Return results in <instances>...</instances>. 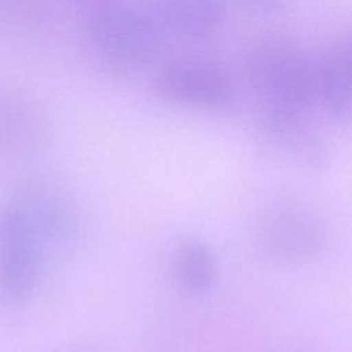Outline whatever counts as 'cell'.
<instances>
[{"label":"cell","instance_id":"cell-1","mask_svg":"<svg viewBox=\"0 0 352 352\" xmlns=\"http://www.w3.org/2000/svg\"><path fill=\"white\" fill-rule=\"evenodd\" d=\"M249 88L267 110L271 128L286 133L298 126L316 102V66L285 43L254 47L245 60Z\"/></svg>","mask_w":352,"mask_h":352},{"label":"cell","instance_id":"cell-10","mask_svg":"<svg viewBox=\"0 0 352 352\" xmlns=\"http://www.w3.org/2000/svg\"><path fill=\"white\" fill-rule=\"evenodd\" d=\"M224 1V0H223ZM249 11H271L279 8L286 0H227Z\"/></svg>","mask_w":352,"mask_h":352},{"label":"cell","instance_id":"cell-3","mask_svg":"<svg viewBox=\"0 0 352 352\" xmlns=\"http://www.w3.org/2000/svg\"><path fill=\"white\" fill-rule=\"evenodd\" d=\"M87 29L103 55L126 66L148 63L160 47V32L148 14L118 3L94 10Z\"/></svg>","mask_w":352,"mask_h":352},{"label":"cell","instance_id":"cell-6","mask_svg":"<svg viewBox=\"0 0 352 352\" xmlns=\"http://www.w3.org/2000/svg\"><path fill=\"white\" fill-rule=\"evenodd\" d=\"M264 246L287 261H305L315 257L323 246L319 221L305 209L294 205L272 208L260 224Z\"/></svg>","mask_w":352,"mask_h":352},{"label":"cell","instance_id":"cell-4","mask_svg":"<svg viewBox=\"0 0 352 352\" xmlns=\"http://www.w3.org/2000/svg\"><path fill=\"white\" fill-rule=\"evenodd\" d=\"M47 258L16 213L0 205V300L15 305L36 290Z\"/></svg>","mask_w":352,"mask_h":352},{"label":"cell","instance_id":"cell-9","mask_svg":"<svg viewBox=\"0 0 352 352\" xmlns=\"http://www.w3.org/2000/svg\"><path fill=\"white\" fill-rule=\"evenodd\" d=\"M170 272L177 287L192 297L208 294L217 276L214 257L199 241H184L173 249Z\"/></svg>","mask_w":352,"mask_h":352},{"label":"cell","instance_id":"cell-11","mask_svg":"<svg viewBox=\"0 0 352 352\" xmlns=\"http://www.w3.org/2000/svg\"><path fill=\"white\" fill-rule=\"evenodd\" d=\"M67 1H70L73 4H77V6H81V7L91 8V11L117 3V0H67Z\"/></svg>","mask_w":352,"mask_h":352},{"label":"cell","instance_id":"cell-5","mask_svg":"<svg viewBox=\"0 0 352 352\" xmlns=\"http://www.w3.org/2000/svg\"><path fill=\"white\" fill-rule=\"evenodd\" d=\"M153 88L170 103L199 109L223 107L234 94L228 73L201 59H177L162 65L153 76Z\"/></svg>","mask_w":352,"mask_h":352},{"label":"cell","instance_id":"cell-8","mask_svg":"<svg viewBox=\"0 0 352 352\" xmlns=\"http://www.w3.org/2000/svg\"><path fill=\"white\" fill-rule=\"evenodd\" d=\"M316 100L338 120L351 114V47L349 43L331 50L316 66Z\"/></svg>","mask_w":352,"mask_h":352},{"label":"cell","instance_id":"cell-7","mask_svg":"<svg viewBox=\"0 0 352 352\" xmlns=\"http://www.w3.org/2000/svg\"><path fill=\"white\" fill-rule=\"evenodd\" d=\"M148 15L157 28L182 38L212 34L224 19L223 0H150Z\"/></svg>","mask_w":352,"mask_h":352},{"label":"cell","instance_id":"cell-2","mask_svg":"<svg viewBox=\"0 0 352 352\" xmlns=\"http://www.w3.org/2000/svg\"><path fill=\"white\" fill-rule=\"evenodd\" d=\"M4 202L21 219L45 258L70 246L78 235L80 214L74 201L50 180H25Z\"/></svg>","mask_w":352,"mask_h":352}]
</instances>
